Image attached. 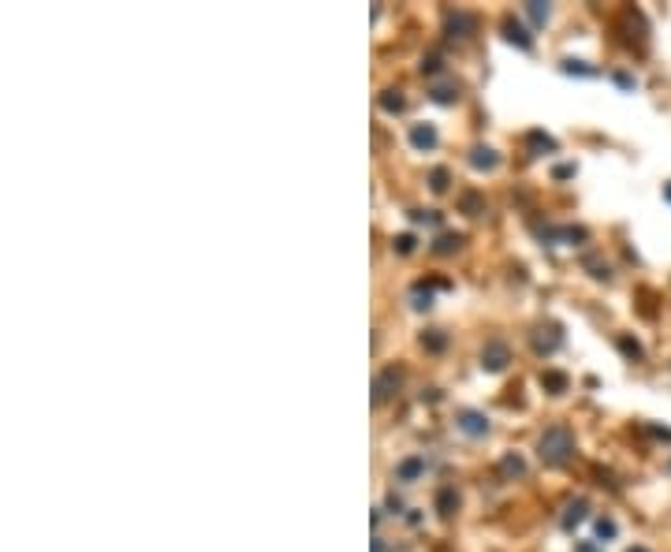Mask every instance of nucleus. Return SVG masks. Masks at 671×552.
<instances>
[{"mask_svg": "<svg viewBox=\"0 0 671 552\" xmlns=\"http://www.w3.org/2000/svg\"><path fill=\"white\" fill-rule=\"evenodd\" d=\"M537 456H541V463H548V466H563L570 456H575V433H570L567 426H548L541 433V441H537Z\"/></svg>", "mask_w": 671, "mask_h": 552, "instance_id": "obj_1", "label": "nucleus"}, {"mask_svg": "<svg viewBox=\"0 0 671 552\" xmlns=\"http://www.w3.org/2000/svg\"><path fill=\"white\" fill-rule=\"evenodd\" d=\"M399 384H403V366H384L373 377V403H384L388 396H396Z\"/></svg>", "mask_w": 671, "mask_h": 552, "instance_id": "obj_2", "label": "nucleus"}, {"mask_svg": "<svg viewBox=\"0 0 671 552\" xmlns=\"http://www.w3.org/2000/svg\"><path fill=\"white\" fill-rule=\"evenodd\" d=\"M530 344H533L537 354H552V351H560V344H563L560 324H537V329L530 332Z\"/></svg>", "mask_w": 671, "mask_h": 552, "instance_id": "obj_3", "label": "nucleus"}, {"mask_svg": "<svg viewBox=\"0 0 671 552\" xmlns=\"http://www.w3.org/2000/svg\"><path fill=\"white\" fill-rule=\"evenodd\" d=\"M507 362H511V347H507L503 339H488L481 347V369L500 373V369H507Z\"/></svg>", "mask_w": 671, "mask_h": 552, "instance_id": "obj_4", "label": "nucleus"}, {"mask_svg": "<svg viewBox=\"0 0 671 552\" xmlns=\"http://www.w3.org/2000/svg\"><path fill=\"white\" fill-rule=\"evenodd\" d=\"M455 426H459L466 436H473V441H481V436H488V418L481 414V411H459L455 414Z\"/></svg>", "mask_w": 671, "mask_h": 552, "instance_id": "obj_5", "label": "nucleus"}, {"mask_svg": "<svg viewBox=\"0 0 671 552\" xmlns=\"http://www.w3.org/2000/svg\"><path fill=\"white\" fill-rule=\"evenodd\" d=\"M619 26H623L627 30V41L634 45H645V15L642 11H637V8H627L623 15H619Z\"/></svg>", "mask_w": 671, "mask_h": 552, "instance_id": "obj_6", "label": "nucleus"}, {"mask_svg": "<svg viewBox=\"0 0 671 552\" xmlns=\"http://www.w3.org/2000/svg\"><path fill=\"white\" fill-rule=\"evenodd\" d=\"M473 26H478V19H473L470 11H448V19H444V30H448V38H470L473 34Z\"/></svg>", "mask_w": 671, "mask_h": 552, "instance_id": "obj_7", "label": "nucleus"}, {"mask_svg": "<svg viewBox=\"0 0 671 552\" xmlns=\"http://www.w3.org/2000/svg\"><path fill=\"white\" fill-rule=\"evenodd\" d=\"M433 287H451V284L448 280H433V284L418 280L411 287V306H414V310H429V306H433Z\"/></svg>", "mask_w": 671, "mask_h": 552, "instance_id": "obj_8", "label": "nucleus"}, {"mask_svg": "<svg viewBox=\"0 0 671 552\" xmlns=\"http://www.w3.org/2000/svg\"><path fill=\"white\" fill-rule=\"evenodd\" d=\"M585 515H589V504H585L582 496H575V500H567V508L560 515V526L563 530H575L578 523H585Z\"/></svg>", "mask_w": 671, "mask_h": 552, "instance_id": "obj_9", "label": "nucleus"}, {"mask_svg": "<svg viewBox=\"0 0 671 552\" xmlns=\"http://www.w3.org/2000/svg\"><path fill=\"white\" fill-rule=\"evenodd\" d=\"M503 38L511 41V45H518V48H533V38H530V30L522 26L515 15H507L503 19Z\"/></svg>", "mask_w": 671, "mask_h": 552, "instance_id": "obj_10", "label": "nucleus"}, {"mask_svg": "<svg viewBox=\"0 0 671 552\" xmlns=\"http://www.w3.org/2000/svg\"><path fill=\"white\" fill-rule=\"evenodd\" d=\"M500 165V153L493 150V145H473L470 150V168H478V172H493Z\"/></svg>", "mask_w": 671, "mask_h": 552, "instance_id": "obj_11", "label": "nucleus"}, {"mask_svg": "<svg viewBox=\"0 0 671 552\" xmlns=\"http://www.w3.org/2000/svg\"><path fill=\"white\" fill-rule=\"evenodd\" d=\"M436 511L444 518H451L455 511H459V489H455V485H440L436 489Z\"/></svg>", "mask_w": 671, "mask_h": 552, "instance_id": "obj_12", "label": "nucleus"}, {"mask_svg": "<svg viewBox=\"0 0 671 552\" xmlns=\"http://www.w3.org/2000/svg\"><path fill=\"white\" fill-rule=\"evenodd\" d=\"M425 474V456H406L399 466H396V478L399 481H418Z\"/></svg>", "mask_w": 671, "mask_h": 552, "instance_id": "obj_13", "label": "nucleus"}, {"mask_svg": "<svg viewBox=\"0 0 671 552\" xmlns=\"http://www.w3.org/2000/svg\"><path fill=\"white\" fill-rule=\"evenodd\" d=\"M411 145L414 150H433L436 145V127L433 123H414L411 127Z\"/></svg>", "mask_w": 671, "mask_h": 552, "instance_id": "obj_14", "label": "nucleus"}, {"mask_svg": "<svg viewBox=\"0 0 671 552\" xmlns=\"http://www.w3.org/2000/svg\"><path fill=\"white\" fill-rule=\"evenodd\" d=\"M522 474H526V459H522L518 451H507V456L500 459V478L515 481V478H522Z\"/></svg>", "mask_w": 671, "mask_h": 552, "instance_id": "obj_15", "label": "nucleus"}, {"mask_svg": "<svg viewBox=\"0 0 671 552\" xmlns=\"http://www.w3.org/2000/svg\"><path fill=\"white\" fill-rule=\"evenodd\" d=\"M567 384H570V377H567V373H560V369H545L541 373V388H545V392H552V396L567 392Z\"/></svg>", "mask_w": 671, "mask_h": 552, "instance_id": "obj_16", "label": "nucleus"}, {"mask_svg": "<svg viewBox=\"0 0 671 552\" xmlns=\"http://www.w3.org/2000/svg\"><path fill=\"white\" fill-rule=\"evenodd\" d=\"M459 247H463V235H459V232H444V235H436V239H433V254H440V257L455 254Z\"/></svg>", "mask_w": 671, "mask_h": 552, "instance_id": "obj_17", "label": "nucleus"}, {"mask_svg": "<svg viewBox=\"0 0 671 552\" xmlns=\"http://www.w3.org/2000/svg\"><path fill=\"white\" fill-rule=\"evenodd\" d=\"M429 97H433L436 105H455V101H459V83H436L429 90Z\"/></svg>", "mask_w": 671, "mask_h": 552, "instance_id": "obj_18", "label": "nucleus"}, {"mask_svg": "<svg viewBox=\"0 0 671 552\" xmlns=\"http://www.w3.org/2000/svg\"><path fill=\"white\" fill-rule=\"evenodd\" d=\"M381 108H384V112H391V116H396V112H403V108H406V97H403V90H396V86L384 90V93H381Z\"/></svg>", "mask_w": 671, "mask_h": 552, "instance_id": "obj_19", "label": "nucleus"}, {"mask_svg": "<svg viewBox=\"0 0 671 552\" xmlns=\"http://www.w3.org/2000/svg\"><path fill=\"white\" fill-rule=\"evenodd\" d=\"M459 205H463V213H466V217H478V213H485V198H481L478 190H466L463 198H459Z\"/></svg>", "mask_w": 671, "mask_h": 552, "instance_id": "obj_20", "label": "nucleus"}, {"mask_svg": "<svg viewBox=\"0 0 671 552\" xmlns=\"http://www.w3.org/2000/svg\"><path fill=\"white\" fill-rule=\"evenodd\" d=\"M421 347H425V351H444V347H448V332H444V329L421 332Z\"/></svg>", "mask_w": 671, "mask_h": 552, "instance_id": "obj_21", "label": "nucleus"}, {"mask_svg": "<svg viewBox=\"0 0 671 552\" xmlns=\"http://www.w3.org/2000/svg\"><path fill=\"white\" fill-rule=\"evenodd\" d=\"M526 145H530L533 153H545V150L552 153V150H555V138L545 135V131H530V135H526Z\"/></svg>", "mask_w": 671, "mask_h": 552, "instance_id": "obj_22", "label": "nucleus"}, {"mask_svg": "<svg viewBox=\"0 0 671 552\" xmlns=\"http://www.w3.org/2000/svg\"><path fill=\"white\" fill-rule=\"evenodd\" d=\"M615 344H619V351H623L627 359H634V362H642V354H645V351H642V344H637L634 336H627V332H623V336H615Z\"/></svg>", "mask_w": 671, "mask_h": 552, "instance_id": "obj_23", "label": "nucleus"}, {"mask_svg": "<svg viewBox=\"0 0 671 552\" xmlns=\"http://www.w3.org/2000/svg\"><path fill=\"white\" fill-rule=\"evenodd\" d=\"M582 265L589 269V276H597V280H608V276H612L608 262H600V257H593V254H585V257H582Z\"/></svg>", "mask_w": 671, "mask_h": 552, "instance_id": "obj_24", "label": "nucleus"}, {"mask_svg": "<svg viewBox=\"0 0 671 552\" xmlns=\"http://www.w3.org/2000/svg\"><path fill=\"white\" fill-rule=\"evenodd\" d=\"M448 180H451L448 168H433V172H429V190H433V194H444V190H448Z\"/></svg>", "mask_w": 671, "mask_h": 552, "instance_id": "obj_25", "label": "nucleus"}, {"mask_svg": "<svg viewBox=\"0 0 671 552\" xmlns=\"http://www.w3.org/2000/svg\"><path fill=\"white\" fill-rule=\"evenodd\" d=\"M560 68H563L567 75H597V68H589L585 60H570V56H567V60L560 63Z\"/></svg>", "mask_w": 671, "mask_h": 552, "instance_id": "obj_26", "label": "nucleus"}, {"mask_svg": "<svg viewBox=\"0 0 671 552\" xmlns=\"http://www.w3.org/2000/svg\"><path fill=\"white\" fill-rule=\"evenodd\" d=\"M615 533H619L615 518H608V515H604V518H597V538H600V541H612Z\"/></svg>", "mask_w": 671, "mask_h": 552, "instance_id": "obj_27", "label": "nucleus"}, {"mask_svg": "<svg viewBox=\"0 0 671 552\" xmlns=\"http://www.w3.org/2000/svg\"><path fill=\"white\" fill-rule=\"evenodd\" d=\"M414 247H418V239H414L411 232H406V235H396V239H391V250H396V254H414Z\"/></svg>", "mask_w": 671, "mask_h": 552, "instance_id": "obj_28", "label": "nucleus"}, {"mask_svg": "<svg viewBox=\"0 0 671 552\" xmlns=\"http://www.w3.org/2000/svg\"><path fill=\"white\" fill-rule=\"evenodd\" d=\"M526 15H530L537 26H541V23H548V4H541V0H530V4H526Z\"/></svg>", "mask_w": 671, "mask_h": 552, "instance_id": "obj_29", "label": "nucleus"}, {"mask_svg": "<svg viewBox=\"0 0 671 552\" xmlns=\"http://www.w3.org/2000/svg\"><path fill=\"white\" fill-rule=\"evenodd\" d=\"M560 239H563V242H575V247H582V242L589 239V232H585V228H560Z\"/></svg>", "mask_w": 671, "mask_h": 552, "instance_id": "obj_30", "label": "nucleus"}, {"mask_svg": "<svg viewBox=\"0 0 671 552\" xmlns=\"http://www.w3.org/2000/svg\"><path fill=\"white\" fill-rule=\"evenodd\" d=\"M411 220L414 224H440V213H433V209H411Z\"/></svg>", "mask_w": 671, "mask_h": 552, "instance_id": "obj_31", "label": "nucleus"}, {"mask_svg": "<svg viewBox=\"0 0 671 552\" xmlns=\"http://www.w3.org/2000/svg\"><path fill=\"white\" fill-rule=\"evenodd\" d=\"M421 71H425V75H436V71H440V53H429V56H425V60H421Z\"/></svg>", "mask_w": 671, "mask_h": 552, "instance_id": "obj_32", "label": "nucleus"}, {"mask_svg": "<svg viewBox=\"0 0 671 552\" xmlns=\"http://www.w3.org/2000/svg\"><path fill=\"white\" fill-rule=\"evenodd\" d=\"M552 175H555V180H570V175H575V165H560Z\"/></svg>", "mask_w": 671, "mask_h": 552, "instance_id": "obj_33", "label": "nucleus"}, {"mask_svg": "<svg viewBox=\"0 0 671 552\" xmlns=\"http://www.w3.org/2000/svg\"><path fill=\"white\" fill-rule=\"evenodd\" d=\"M575 552H600L597 541H575Z\"/></svg>", "mask_w": 671, "mask_h": 552, "instance_id": "obj_34", "label": "nucleus"}, {"mask_svg": "<svg viewBox=\"0 0 671 552\" xmlns=\"http://www.w3.org/2000/svg\"><path fill=\"white\" fill-rule=\"evenodd\" d=\"M388 508H391V515H399V511H403V500H399L396 493H388Z\"/></svg>", "mask_w": 671, "mask_h": 552, "instance_id": "obj_35", "label": "nucleus"}, {"mask_svg": "<svg viewBox=\"0 0 671 552\" xmlns=\"http://www.w3.org/2000/svg\"><path fill=\"white\" fill-rule=\"evenodd\" d=\"M615 83H619V86H623V90H634V78H630V75H623V71H619V75H615Z\"/></svg>", "mask_w": 671, "mask_h": 552, "instance_id": "obj_36", "label": "nucleus"}, {"mask_svg": "<svg viewBox=\"0 0 671 552\" xmlns=\"http://www.w3.org/2000/svg\"><path fill=\"white\" fill-rule=\"evenodd\" d=\"M373 552H388V548H384V541H381V538H373Z\"/></svg>", "mask_w": 671, "mask_h": 552, "instance_id": "obj_37", "label": "nucleus"}, {"mask_svg": "<svg viewBox=\"0 0 671 552\" xmlns=\"http://www.w3.org/2000/svg\"><path fill=\"white\" fill-rule=\"evenodd\" d=\"M627 552H649V548H645V545H630Z\"/></svg>", "mask_w": 671, "mask_h": 552, "instance_id": "obj_38", "label": "nucleus"}, {"mask_svg": "<svg viewBox=\"0 0 671 552\" xmlns=\"http://www.w3.org/2000/svg\"><path fill=\"white\" fill-rule=\"evenodd\" d=\"M664 198L671 202V183H664Z\"/></svg>", "mask_w": 671, "mask_h": 552, "instance_id": "obj_39", "label": "nucleus"}]
</instances>
